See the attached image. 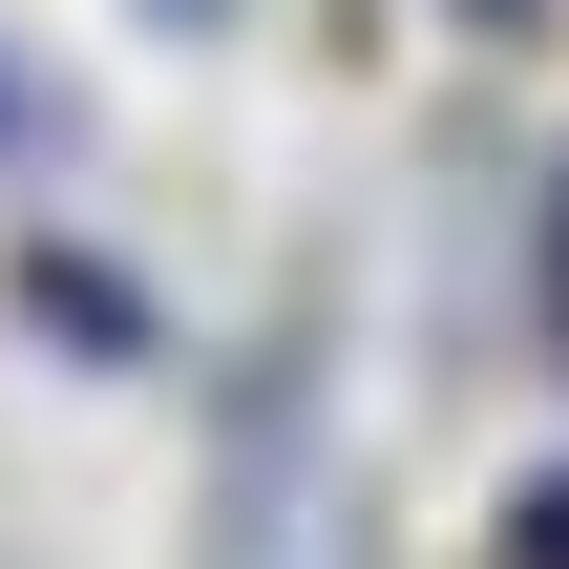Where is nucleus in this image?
<instances>
[{
  "mask_svg": "<svg viewBox=\"0 0 569 569\" xmlns=\"http://www.w3.org/2000/svg\"><path fill=\"white\" fill-rule=\"evenodd\" d=\"M0 148H21V84H0Z\"/></svg>",
  "mask_w": 569,
  "mask_h": 569,
  "instance_id": "nucleus-4",
  "label": "nucleus"
},
{
  "mask_svg": "<svg viewBox=\"0 0 569 569\" xmlns=\"http://www.w3.org/2000/svg\"><path fill=\"white\" fill-rule=\"evenodd\" d=\"M465 21H507V42H528V21H549V0H465Z\"/></svg>",
  "mask_w": 569,
  "mask_h": 569,
  "instance_id": "nucleus-2",
  "label": "nucleus"
},
{
  "mask_svg": "<svg viewBox=\"0 0 569 569\" xmlns=\"http://www.w3.org/2000/svg\"><path fill=\"white\" fill-rule=\"evenodd\" d=\"M549 317H569V211H549Z\"/></svg>",
  "mask_w": 569,
  "mask_h": 569,
  "instance_id": "nucleus-3",
  "label": "nucleus"
},
{
  "mask_svg": "<svg viewBox=\"0 0 569 569\" xmlns=\"http://www.w3.org/2000/svg\"><path fill=\"white\" fill-rule=\"evenodd\" d=\"M507 569H569V486H528V507H507Z\"/></svg>",
  "mask_w": 569,
  "mask_h": 569,
  "instance_id": "nucleus-1",
  "label": "nucleus"
}]
</instances>
